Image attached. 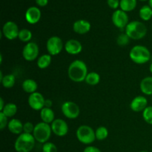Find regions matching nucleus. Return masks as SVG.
Masks as SVG:
<instances>
[{"instance_id": "nucleus-13", "label": "nucleus", "mask_w": 152, "mask_h": 152, "mask_svg": "<svg viewBox=\"0 0 152 152\" xmlns=\"http://www.w3.org/2000/svg\"><path fill=\"white\" fill-rule=\"evenodd\" d=\"M52 132L57 137H65L68 132V126L62 119H55L50 124Z\"/></svg>"}, {"instance_id": "nucleus-14", "label": "nucleus", "mask_w": 152, "mask_h": 152, "mask_svg": "<svg viewBox=\"0 0 152 152\" xmlns=\"http://www.w3.org/2000/svg\"><path fill=\"white\" fill-rule=\"evenodd\" d=\"M25 19L30 25H35L39 22L42 16L41 10L35 6H32L27 9L25 12Z\"/></svg>"}, {"instance_id": "nucleus-31", "label": "nucleus", "mask_w": 152, "mask_h": 152, "mask_svg": "<svg viewBox=\"0 0 152 152\" xmlns=\"http://www.w3.org/2000/svg\"><path fill=\"white\" fill-rule=\"evenodd\" d=\"M129 40H130V38L125 33V34H121L120 35L118 36V37L117 39V43L119 46L124 47V46L127 45L129 44Z\"/></svg>"}, {"instance_id": "nucleus-20", "label": "nucleus", "mask_w": 152, "mask_h": 152, "mask_svg": "<svg viewBox=\"0 0 152 152\" xmlns=\"http://www.w3.org/2000/svg\"><path fill=\"white\" fill-rule=\"evenodd\" d=\"M140 88L143 94L152 96V77H145L140 84Z\"/></svg>"}, {"instance_id": "nucleus-33", "label": "nucleus", "mask_w": 152, "mask_h": 152, "mask_svg": "<svg viewBox=\"0 0 152 152\" xmlns=\"http://www.w3.org/2000/svg\"><path fill=\"white\" fill-rule=\"evenodd\" d=\"M8 117H6L2 112H0V130L3 131L6 127H7L9 122L7 121Z\"/></svg>"}, {"instance_id": "nucleus-17", "label": "nucleus", "mask_w": 152, "mask_h": 152, "mask_svg": "<svg viewBox=\"0 0 152 152\" xmlns=\"http://www.w3.org/2000/svg\"><path fill=\"white\" fill-rule=\"evenodd\" d=\"M91 25V23L87 20L85 19H79L76 21L73 25V30L77 34L83 35L90 31Z\"/></svg>"}, {"instance_id": "nucleus-11", "label": "nucleus", "mask_w": 152, "mask_h": 152, "mask_svg": "<svg viewBox=\"0 0 152 152\" xmlns=\"http://www.w3.org/2000/svg\"><path fill=\"white\" fill-rule=\"evenodd\" d=\"M111 20H112L114 26L117 27V28H120V29L126 28L128 24L129 23L128 14L126 13V12L123 11L121 9L120 10H116L113 13Z\"/></svg>"}, {"instance_id": "nucleus-9", "label": "nucleus", "mask_w": 152, "mask_h": 152, "mask_svg": "<svg viewBox=\"0 0 152 152\" xmlns=\"http://www.w3.org/2000/svg\"><path fill=\"white\" fill-rule=\"evenodd\" d=\"M39 49L38 45L34 42L26 43L22 49V56L28 62H33L38 57Z\"/></svg>"}, {"instance_id": "nucleus-38", "label": "nucleus", "mask_w": 152, "mask_h": 152, "mask_svg": "<svg viewBox=\"0 0 152 152\" xmlns=\"http://www.w3.org/2000/svg\"><path fill=\"white\" fill-rule=\"evenodd\" d=\"M52 101L50 99H45V107H47V108H50L52 106Z\"/></svg>"}, {"instance_id": "nucleus-10", "label": "nucleus", "mask_w": 152, "mask_h": 152, "mask_svg": "<svg viewBox=\"0 0 152 152\" xmlns=\"http://www.w3.org/2000/svg\"><path fill=\"white\" fill-rule=\"evenodd\" d=\"M19 31L17 24L12 21H8L3 25L1 33L7 39L13 40L18 38Z\"/></svg>"}, {"instance_id": "nucleus-39", "label": "nucleus", "mask_w": 152, "mask_h": 152, "mask_svg": "<svg viewBox=\"0 0 152 152\" xmlns=\"http://www.w3.org/2000/svg\"><path fill=\"white\" fill-rule=\"evenodd\" d=\"M4 99H2V98H0V111H1L3 110V108H4Z\"/></svg>"}, {"instance_id": "nucleus-6", "label": "nucleus", "mask_w": 152, "mask_h": 152, "mask_svg": "<svg viewBox=\"0 0 152 152\" xmlns=\"http://www.w3.org/2000/svg\"><path fill=\"white\" fill-rule=\"evenodd\" d=\"M76 136H77V140L81 143L85 144V145L92 144L94 142L95 140H96L95 131L91 126H87V125L80 126L77 129Z\"/></svg>"}, {"instance_id": "nucleus-15", "label": "nucleus", "mask_w": 152, "mask_h": 152, "mask_svg": "<svg viewBox=\"0 0 152 152\" xmlns=\"http://www.w3.org/2000/svg\"><path fill=\"white\" fill-rule=\"evenodd\" d=\"M148 107V99L144 96H137L130 103V108L134 112L143 111Z\"/></svg>"}, {"instance_id": "nucleus-44", "label": "nucleus", "mask_w": 152, "mask_h": 152, "mask_svg": "<svg viewBox=\"0 0 152 152\" xmlns=\"http://www.w3.org/2000/svg\"><path fill=\"white\" fill-rule=\"evenodd\" d=\"M151 28H152V25H151Z\"/></svg>"}, {"instance_id": "nucleus-34", "label": "nucleus", "mask_w": 152, "mask_h": 152, "mask_svg": "<svg viewBox=\"0 0 152 152\" xmlns=\"http://www.w3.org/2000/svg\"><path fill=\"white\" fill-rule=\"evenodd\" d=\"M34 127H35V126H34V124L32 123H31V122H26L25 123H24L23 132L27 134H33L34 130Z\"/></svg>"}, {"instance_id": "nucleus-19", "label": "nucleus", "mask_w": 152, "mask_h": 152, "mask_svg": "<svg viewBox=\"0 0 152 152\" xmlns=\"http://www.w3.org/2000/svg\"><path fill=\"white\" fill-rule=\"evenodd\" d=\"M40 118L43 123L51 124L55 120L54 112L50 108L45 107L40 111Z\"/></svg>"}, {"instance_id": "nucleus-42", "label": "nucleus", "mask_w": 152, "mask_h": 152, "mask_svg": "<svg viewBox=\"0 0 152 152\" xmlns=\"http://www.w3.org/2000/svg\"><path fill=\"white\" fill-rule=\"evenodd\" d=\"M140 1H147V0H140Z\"/></svg>"}, {"instance_id": "nucleus-4", "label": "nucleus", "mask_w": 152, "mask_h": 152, "mask_svg": "<svg viewBox=\"0 0 152 152\" xmlns=\"http://www.w3.org/2000/svg\"><path fill=\"white\" fill-rule=\"evenodd\" d=\"M125 33L131 39L139 40L145 37L147 34V28L142 22L132 21L128 24L125 29Z\"/></svg>"}, {"instance_id": "nucleus-3", "label": "nucleus", "mask_w": 152, "mask_h": 152, "mask_svg": "<svg viewBox=\"0 0 152 152\" xmlns=\"http://www.w3.org/2000/svg\"><path fill=\"white\" fill-rule=\"evenodd\" d=\"M131 60L137 65H143L147 63L151 59V53L147 47L141 45H135L129 52Z\"/></svg>"}, {"instance_id": "nucleus-26", "label": "nucleus", "mask_w": 152, "mask_h": 152, "mask_svg": "<svg viewBox=\"0 0 152 152\" xmlns=\"http://www.w3.org/2000/svg\"><path fill=\"white\" fill-rule=\"evenodd\" d=\"M140 17L143 21H148L152 18V8L149 5H144L139 12Z\"/></svg>"}, {"instance_id": "nucleus-37", "label": "nucleus", "mask_w": 152, "mask_h": 152, "mask_svg": "<svg viewBox=\"0 0 152 152\" xmlns=\"http://www.w3.org/2000/svg\"><path fill=\"white\" fill-rule=\"evenodd\" d=\"M36 3L39 7H45L48 3V0H36Z\"/></svg>"}, {"instance_id": "nucleus-16", "label": "nucleus", "mask_w": 152, "mask_h": 152, "mask_svg": "<svg viewBox=\"0 0 152 152\" xmlns=\"http://www.w3.org/2000/svg\"><path fill=\"white\" fill-rule=\"evenodd\" d=\"M65 50L68 54L77 55L83 50V45L77 39H71L68 40L65 44Z\"/></svg>"}, {"instance_id": "nucleus-27", "label": "nucleus", "mask_w": 152, "mask_h": 152, "mask_svg": "<svg viewBox=\"0 0 152 152\" xmlns=\"http://www.w3.org/2000/svg\"><path fill=\"white\" fill-rule=\"evenodd\" d=\"M1 83L4 88H11L16 83V77L13 74H7L4 76Z\"/></svg>"}, {"instance_id": "nucleus-23", "label": "nucleus", "mask_w": 152, "mask_h": 152, "mask_svg": "<svg viewBox=\"0 0 152 152\" xmlns=\"http://www.w3.org/2000/svg\"><path fill=\"white\" fill-rule=\"evenodd\" d=\"M17 111V105L13 102H9V103L5 104L3 110L0 112H2L7 117H13V116L16 115Z\"/></svg>"}, {"instance_id": "nucleus-43", "label": "nucleus", "mask_w": 152, "mask_h": 152, "mask_svg": "<svg viewBox=\"0 0 152 152\" xmlns=\"http://www.w3.org/2000/svg\"><path fill=\"white\" fill-rule=\"evenodd\" d=\"M140 152H148V151H140Z\"/></svg>"}, {"instance_id": "nucleus-28", "label": "nucleus", "mask_w": 152, "mask_h": 152, "mask_svg": "<svg viewBox=\"0 0 152 152\" xmlns=\"http://www.w3.org/2000/svg\"><path fill=\"white\" fill-rule=\"evenodd\" d=\"M32 32L30 30L27 29V28H23V29L20 30L19 33V39L22 42L28 43L31 42V39H32Z\"/></svg>"}, {"instance_id": "nucleus-8", "label": "nucleus", "mask_w": 152, "mask_h": 152, "mask_svg": "<svg viewBox=\"0 0 152 152\" xmlns=\"http://www.w3.org/2000/svg\"><path fill=\"white\" fill-rule=\"evenodd\" d=\"M63 45L62 39L59 38L57 36H53L48 39L46 43V48H47L48 53L51 56H56L59 54L62 51Z\"/></svg>"}, {"instance_id": "nucleus-40", "label": "nucleus", "mask_w": 152, "mask_h": 152, "mask_svg": "<svg viewBox=\"0 0 152 152\" xmlns=\"http://www.w3.org/2000/svg\"><path fill=\"white\" fill-rule=\"evenodd\" d=\"M148 5L152 8V0H148Z\"/></svg>"}, {"instance_id": "nucleus-22", "label": "nucleus", "mask_w": 152, "mask_h": 152, "mask_svg": "<svg viewBox=\"0 0 152 152\" xmlns=\"http://www.w3.org/2000/svg\"><path fill=\"white\" fill-rule=\"evenodd\" d=\"M51 61V55H50L49 53H46V54L42 55L41 56H39L38 58L37 65L38 66V68H40V69H45V68H47L50 65Z\"/></svg>"}, {"instance_id": "nucleus-41", "label": "nucleus", "mask_w": 152, "mask_h": 152, "mask_svg": "<svg viewBox=\"0 0 152 152\" xmlns=\"http://www.w3.org/2000/svg\"><path fill=\"white\" fill-rule=\"evenodd\" d=\"M149 71H150V72L152 74V63H151V65H149Z\"/></svg>"}, {"instance_id": "nucleus-1", "label": "nucleus", "mask_w": 152, "mask_h": 152, "mask_svg": "<svg viewBox=\"0 0 152 152\" xmlns=\"http://www.w3.org/2000/svg\"><path fill=\"white\" fill-rule=\"evenodd\" d=\"M88 74V67L85 62L76 59L70 64L68 69V75L70 80L74 83H82L85 81Z\"/></svg>"}, {"instance_id": "nucleus-21", "label": "nucleus", "mask_w": 152, "mask_h": 152, "mask_svg": "<svg viewBox=\"0 0 152 152\" xmlns=\"http://www.w3.org/2000/svg\"><path fill=\"white\" fill-rule=\"evenodd\" d=\"M22 87L24 91L31 94L34 92H37V88H38V85H37V83L34 80L27 79V80L23 81L22 84Z\"/></svg>"}, {"instance_id": "nucleus-36", "label": "nucleus", "mask_w": 152, "mask_h": 152, "mask_svg": "<svg viewBox=\"0 0 152 152\" xmlns=\"http://www.w3.org/2000/svg\"><path fill=\"white\" fill-rule=\"evenodd\" d=\"M83 152H102L99 148L97 147L92 146V145H88V146L86 147L85 149L83 150Z\"/></svg>"}, {"instance_id": "nucleus-24", "label": "nucleus", "mask_w": 152, "mask_h": 152, "mask_svg": "<svg viewBox=\"0 0 152 152\" xmlns=\"http://www.w3.org/2000/svg\"><path fill=\"white\" fill-rule=\"evenodd\" d=\"M120 7L125 12L132 11L137 7V0H120Z\"/></svg>"}, {"instance_id": "nucleus-30", "label": "nucleus", "mask_w": 152, "mask_h": 152, "mask_svg": "<svg viewBox=\"0 0 152 152\" xmlns=\"http://www.w3.org/2000/svg\"><path fill=\"white\" fill-rule=\"evenodd\" d=\"M142 118L145 123L152 125V106H148L142 111Z\"/></svg>"}, {"instance_id": "nucleus-2", "label": "nucleus", "mask_w": 152, "mask_h": 152, "mask_svg": "<svg viewBox=\"0 0 152 152\" xmlns=\"http://www.w3.org/2000/svg\"><path fill=\"white\" fill-rule=\"evenodd\" d=\"M36 145V140L32 134L22 133L16 138L14 148L16 152H31Z\"/></svg>"}, {"instance_id": "nucleus-29", "label": "nucleus", "mask_w": 152, "mask_h": 152, "mask_svg": "<svg viewBox=\"0 0 152 152\" xmlns=\"http://www.w3.org/2000/svg\"><path fill=\"white\" fill-rule=\"evenodd\" d=\"M95 135H96V139L97 140H104L108 136V129L105 126H99L95 131Z\"/></svg>"}, {"instance_id": "nucleus-7", "label": "nucleus", "mask_w": 152, "mask_h": 152, "mask_svg": "<svg viewBox=\"0 0 152 152\" xmlns=\"http://www.w3.org/2000/svg\"><path fill=\"white\" fill-rule=\"evenodd\" d=\"M61 111L66 118L70 120H75L80 114V107L77 103L71 101H66L61 107Z\"/></svg>"}, {"instance_id": "nucleus-12", "label": "nucleus", "mask_w": 152, "mask_h": 152, "mask_svg": "<svg viewBox=\"0 0 152 152\" xmlns=\"http://www.w3.org/2000/svg\"><path fill=\"white\" fill-rule=\"evenodd\" d=\"M28 102L29 106L34 111H41L45 108V99L43 95L39 92H34L29 95L28 99Z\"/></svg>"}, {"instance_id": "nucleus-32", "label": "nucleus", "mask_w": 152, "mask_h": 152, "mask_svg": "<svg viewBox=\"0 0 152 152\" xmlns=\"http://www.w3.org/2000/svg\"><path fill=\"white\" fill-rule=\"evenodd\" d=\"M42 152H57L58 149L56 145L51 142H47L43 144L42 148Z\"/></svg>"}, {"instance_id": "nucleus-25", "label": "nucleus", "mask_w": 152, "mask_h": 152, "mask_svg": "<svg viewBox=\"0 0 152 152\" xmlns=\"http://www.w3.org/2000/svg\"><path fill=\"white\" fill-rule=\"evenodd\" d=\"M85 82L90 86H96L100 82V75L94 71L89 72L85 80Z\"/></svg>"}, {"instance_id": "nucleus-5", "label": "nucleus", "mask_w": 152, "mask_h": 152, "mask_svg": "<svg viewBox=\"0 0 152 152\" xmlns=\"http://www.w3.org/2000/svg\"><path fill=\"white\" fill-rule=\"evenodd\" d=\"M51 133L52 130L50 125L43 123V122H40L35 126L32 134L37 142L44 144L48 142L49 139L51 136Z\"/></svg>"}, {"instance_id": "nucleus-35", "label": "nucleus", "mask_w": 152, "mask_h": 152, "mask_svg": "<svg viewBox=\"0 0 152 152\" xmlns=\"http://www.w3.org/2000/svg\"><path fill=\"white\" fill-rule=\"evenodd\" d=\"M107 4L111 9L117 10L120 4V0H107Z\"/></svg>"}, {"instance_id": "nucleus-18", "label": "nucleus", "mask_w": 152, "mask_h": 152, "mask_svg": "<svg viewBox=\"0 0 152 152\" xmlns=\"http://www.w3.org/2000/svg\"><path fill=\"white\" fill-rule=\"evenodd\" d=\"M23 126L24 124L21 122V120L13 118L9 121L7 129L10 133L19 135L23 133Z\"/></svg>"}]
</instances>
